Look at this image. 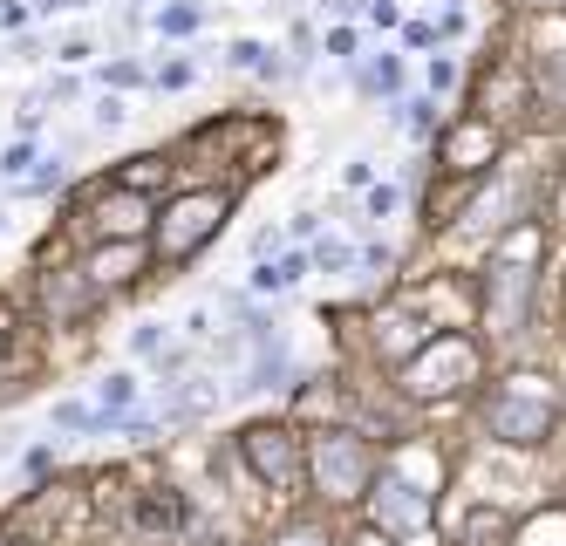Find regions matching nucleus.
<instances>
[{
  "label": "nucleus",
  "mask_w": 566,
  "mask_h": 546,
  "mask_svg": "<svg viewBox=\"0 0 566 546\" xmlns=\"http://www.w3.org/2000/svg\"><path fill=\"white\" fill-rule=\"evenodd\" d=\"M219 219H226V192L171 198V205L157 212V253H164V260H185L191 246H205V239L219 233Z\"/></svg>",
  "instance_id": "nucleus-1"
},
{
  "label": "nucleus",
  "mask_w": 566,
  "mask_h": 546,
  "mask_svg": "<svg viewBox=\"0 0 566 546\" xmlns=\"http://www.w3.org/2000/svg\"><path fill=\"white\" fill-rule=\"evenodd\" d=\"M239 451H246V465L260 471L273 492H301V471H307L301 437H287L280 424H253L246 437H239Z\"/></svg>",
  "instance_id": "nucleus-2"
},
{
  "label": "nucleus",
  "mask_w": 566,
  "mask_h": 546,
  "mask_svg": "<svg viewBox=\"0 0 566 546\" xmlns=\"http://www.w3.org/2000/svg\"><path fill=\"white\" fill-rule=\"evenodd\" d=\"M403 376H410L416 396H444V390H457V383H471V376H478V355H471L464 335H437V342L416 355Z\"/></svg>",
  "instance_id": "nucleus-3"
},
{
  "label": "nucleus",
  "mask_w": 566,
  "mask_h": 546,
  "mask_svg": "<svg viewBox=\"0 0 566 546\" xmlns=\"http://www.w3.org/2000/svg\"><path fill=\"white\" fill-rule=\"evenodd\" d=\"M314 465H321V485H328L335 499H355V485L369 478V451H362L355 437H321Z\"/></svg>",
  "instance_id": "nucleus-4"
},
{
  "label": "nucleus",
  "mask_w": 566,
  "mask_h": 546,
  "mask_svg": "<svg viewBox=\"0 0 566 546\" xmlns=\"http://www.w3.org/2000/svg\"><path fill=\"white\" fill-rule=\"evenodd\" d=\"M491 430H498L505 444H539V437L553 430V403H546V396H539V403L505 396V403H491Z\"/></svg>",
  "instance_id": "nucleus-5"
},
{
  "label": "nucleus",
  "mask_w": 566,
  "mask_h": 546,
  "mask_svg": "<svg viewBox=\"0 0 566 546\" xmlns=\"http://www.w3.org/2000/svg\"><path fill=\"white\" fill-rule=\"evenodd\" d=\"M144 226H157V212L144 205V198H130V192L103 198V212H96V239H137Z\"/></svg>",
  "instance_id": "nucleus-6"
},
{
  "label": "nucleus",
  "mask_w": 566,
  "mask_h": 546,
  "mask_svg": "<svg viewBox=\"0 0 566 546\" xmlns=\"http://www.w3.org/2000/svg\"><path fill=\"white\" fill-rule=\"evenodd\" d=\"M491 151H498V130H491V123H471V130H451V137H444V164H451V171H478Z\"/></svg>",
  "instance_id": "nucleus-7"
},
{
  "label": "nucleus",
  "mask_w": 566,
  "mask_h": 546,
  "mask_svg": "<svg viewBox=\"0 0 566 546\" xmlns=\"http://www.w3.org/2000/svg\"><path fill=\"white\" fill-rule=\"evenodd\" d=\"M89 267H96V280H110L116 287V280H130V267H144V253H137V239H103Z\"/></svg>",
  "instance_id": "nucleus-8"
},
{
  "label": "nucleus",
  "mask_w": 566,
  "mask_h": 546,
  "mask_svg": "<svg viewBox=\"0 0 566 546\" xmlns=\"http://www.w3.org/2000/svg\"><path fill=\"white\" fill-rule=\"evenodd\" d=\"M307 267H314L307 253H287V260H266V267L253 273V287H266V294H273V287H294V280H301Z\"/></svg>",
  "instance_id": "nucleus-9"
},
{
  "label": "nucleus",
  "mask_w": 566,
  "mask_h": 546,
  "mask_svg": "<svg viewBox=\"0 0 566 546\" xmlns=\"http://www.w3.org/2000/svg\"><path fill=\"white\" fill-rule=\"evenodd\" d=\"M232 62H239V69H273V62H266V48H260V41H232Z\"/></svg>",
  "instance_id": "nucleus-10"
},
{
  "label": "nucleus",
  "mask_w": 566,
  "mask_h": 546,
  "mask_svg": "<svg viewBox=\"0 0 566 546\" xmlns=\"http://www.w3.org/2000/svg\"><path fill=\"white\" fill-rule=\"evenodd\" d=\"M130 390H137L130 376H110V383H103V396H110V403H130Z\"/></svg>",
  "instance_id": "nucleus-11"
},
{
  "label": "nucleus",
  "mask_w": 566,
  "mask_h": 546,
  "mask_svg": "<svg viewBox=\"0 0 566 546\" xmlns=\"http://www.w3.org/2000/svg\"><path fill=\"white\" fill-rule=\"evenodd\" d=\"M539 7H566V0H539Z\"/></svg>",
  "instance_id": "nucleus-12"
}]
</instances>
